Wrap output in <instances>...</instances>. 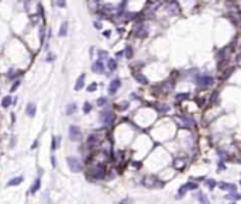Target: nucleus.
I'll return each instance as SVG.
<instances>
[{
    "instance_id": "bb28decb",
    "label": "nucleus",
    "mask_w": 241,
    "mask_h": 204,
    "mask_svg": "<svg viewBox=\"0 0 241 204\" xmlns=\"http://www.w3.org/2000/svg\"><path fill=\"white\" fill-rule=\"evenodd\" d=\"M126 52H127V53H126V57H127V58H131V57H133V53H131V48H127V49H126Z\"/></svg>"
},
{
    "instance_id": "6e6552de",
    "label": "nucleus",
    "mask_w": 241,
    "mask_h": 204,
    "mask_svg": "<svg viewBox=\"0 0 241 204\" xmlns=\"http://www.w3.org/2000/svg\"><path fill=\"white\" fill-rule=\"evenodd\" d=\"M35 104H33V103H30L28 106H27V108H25V113H27V115L28 117H34L35 115Z\"/></svg>"
},
{
    "instance_id": "412c9836",
    "label": "nucleus",
    "mask_w": 241,
    "mask_h": 204,
    "mask_svg": "<svg viewBox=\"0 0 241 204\" xmlns=\"http://www.w3.org/2000/svg\"><path fill=\"white\" fill-rule=\"evenodd\" d=\"M93 142H96V135H90L89 138H87V144H89V145H93Z\"/></svg>"
},
{
    "instance_id": "ddd939ff",
    "label": "nucleus",
    "mask_w": 241,
    "mask_h": 204,
    "mask_svg": "<svg viewBox=\"0 0 241 204\" xmlns=\"http://www.w3.org/2000/svg\"><path fill=\"white\" fill-rule=\"evenodd\" d=\"M21 182H23V177H21V176H17V177H14V179L8 180L7 186H17V184H20Z\"/></svg>"
},
{
    "instance_id": "39448f33",
    "label": "nucleus",
    "mask_w": 241,
    "mask_h": 204,
    "mask_svg": "<svg viewBox=\"0 0 241 204\" xmlns=\"http://www.w3.org/2000/svg\"><path fill=\"white\" fill-rule=\"evenodd\" d=\"M197 83H199V86H200V87H206V86L212 85L213 79L210 78V76H200V78L197 79Z\"/></svg>"
},
{
    "instance_id": "6ab92c4d",
    "label": "nucleus",
    "mask_w": 241,
    "mask_h": 204,
    "mask_svg": "<svg viewBox=\"0 0 241 204\" xmlns=\"http://www.w3.org/2000/svg\"><path fill=\"white\" fill-rule=\"evenodd\" d=\"M90 110H92V104L86 102L85 104H83V113H85V114H87V113H89Z\"/></svg>"
},
{
    "instance_id": "cd10ccee",
    "label": "nucleus",
    "mask_w": 241,
    "mask_h": 204,
    "mask_svg": "<svg viewBox=\"0 0 241 204\" xmlns=\"http://www.w3.org/2000/svg\"><path fill=\"white\" fill-rule=\"evenodd\" d=\"M99 57H100V58H104V57H107V53L104 52V51H102V52H99Z\"/></svg>"
},
{
    "instance_id": "1a4fd4ad",
    "label": "nucleus",
    "mask_w": 241,
    "mask_h": 204,
    "mask_svg": "<svg viewBox=\"0 0 241 204\" xmlns=\"http://www.w3.org/2000/svg\"><path fill=\"white\" fill-rule=\"evenodd\" d=\"M40 186H41V180H40V177H37L35 179V182H34L33 184H31V187H30V193H37L38 192V189H40Z\"/></svg>"
},
{
    "instance_id": "c756f323",
    "label": "nucleus",
    "mask_w": 241,
    "mask_h": 204,
    "mask_svg": "<svg viewBox=\"0 0 241 204\" xmlns=\"http://www.w3.org/2000/svg\"><path fill=\"white\" fill-rule=\"evenodd\" d=\"M17 87H18V82L17 83H14V86L12 87V92H14V90H17Z\"/></svg>"
},
{
    "instance_id": "b1692460",
    "label": "nucleus",
    "mask_w": 241,
    "mask_h": 204,
    "mask_svg": "<svg viewBox=\"0 0 241 204\" xmlns=\"http://www.w3.org/2000/svg\"><path fill=\"white\" fill-rule=\"evenodd\" d=\"M57 4L59 6V7H65L66 2H65V0H57Z\"/></svg>"
},
{
    "instance_id": "0eeeda50",
    "label": "nucleus",
    "mask_w": 241,
    "mask_h": 204,
    "mask_svg": "<svg viewBox=\"0 0 241 204\" xmlns=\"http://www.w3.org/2000/svg\"><path fill=\"white\" fill-rule=\"evenodd\" d=\"M92 70H93V72H96V73H102L103 70H104V65H103V62L102 61L94 62L93 65H92Z\"/></svg>"
},
{
    "instance_id": "4be33fe9",
    "label": "nucleus",
    "mask_w": 241,
    "mask_h": 204,
    "mask_svg": "<svg viewBox=\"0 0 241 204\" xmlns=\"http://www.w3.org/2000/svg\"><path fill=\"white\" fill-rule=\"evenodd\" d=\"M206 186H209L210 189H213L214 186H216V182H214V180H207V182H206Z\"/></svg>"
},
{
    "instance_id": "7ed1b4c3",
    "label": "nucleus",
    "mask_w": 241,
    "mask_h": 204,
    "mask_svg": "<svg viewBox=\"0 0 241 204\" xmlns=\"http://www.w3.org/2000/svg\"><path fill=\"white\" fill-rule=\"evenodd\" d=\"M100 120H102L103 124H110L111 120H113V113L110 110H103L100 113Z\"/></svg>"
},
{
    "instance_id": "a878e982",
    "label": "nucleus",
    "mask_w": 241,
    "mask_h": 204,
    "mask_svg": "<svg viewBox=\"0 0 241 204\" xmlns=\"http://www.w3.org/2000/svg\"><path fill=\"white\" fill-rule=\"evenodd\" d=\"M227 199H229V200H230V199H231V200H233V201H236V200H237V199H240V196H238V194H233V196H231V197H227Z\"/></svg>"
},
{
    "instance_id": "393cba45",
    "label": "nucleus",
    "mask_w": 241,
    "mask_h": 204,
    "mask_svg": "<svg viewBox=\"0 0 241 204\" xmlns=\"http://www.w3.org/2000/svg\"><path fill=\"white\" fill-rule=\"evenodd\" d=\"M106 102H107V100H106L104 97H100V99L97 100V104H99V106H103V104H104Z\"/></svg>"
},
{
    "instance_id": "c85d7f7f",
    "label": "nucleus",
    "mask_w": 241,
    "mask_h": 204,
    "mask_svg": "<svg viewBox=\"0 0 241 204\" xmlns=\"http://www.w3.org/2000/svg\"><path fill=\"white\" fill-rule=\"evenodd\" d=\"M51 162H52V166H54V167L57 166V160H55V158H54V156L51 158Z\"/></svg>"
},
{
    "instance_id": "f257e3e1",
    "label": "nucleus",
    "mask_w": 241,
    "mask_h": 204,
    "mask_svg": "<svg viewBox=\"0 0 241 204\" xmlns=\"http://www.w3.org/2000/svg\"><path fill=\"white\" fill-rule=\"evenodd\" d=\"M66 162H68V166H69V169L74 173H79V172H82V163L81 160L78 159V158H75V156H69L68 159H66Z\"/></svg>"
},
{
    "instance_id": "f03ea898",
    "label": "nucleus",
    "mask_w": 241,
    "mask_h": 204,
    "mask_svg": "<svg viewBox=\"0 0 241 204\" xmlns=\"http://www.w3.org/2000/svg\"><path fill=\"white\" fill-rule=\"evenodd\" d=\"M81 128L76 125H71L69 127V138L72 139V141H78V139H81Z\"/></svg>"
},
{
    "instance_id": "f8f14e48",
    "label": "nucleus",
    "mask_w": 241,
    "mask_h": 204,
    "mask_svg": "<svg viewBox=\"0 0 241 204\" xmlns=\"http://www.w3.org/2000/svg\"><path fill=\"white\" fill-rule=\"evenodd\" d=\"M75 111H76V104H75V103H69V104H68V106H66V110H65L66 115H71V114H74Z\"/></svg>"
},
{
    "instance_id": "f3484780",
    "label": "nucleus",
    "mask_w": 241,
    "mask_h": 204,
    "mask_svg": "<svg viewBox=\"0 0 241 204\" xmlns=\"http://www.w3.org/2000/svg\"><path fill=\"white\" fill-rule=\"evenodd\" d=\"M58 142H59V137H54V138H52V145H51L52 151H55V149L58 148V145H59Z\"/></svg>"
},
{
    "instance_id": "a211bd4d",
    "label": "nucleus",
    "mask_w": 241,
    "mask_h": 204,
    "mask_svg": "<svg viewBox=\"0 0 241 204\" xmlns=\"http://www.w3.org/2000/svg\"><path fill=\"white\" fill-rule=\"evenodd\" d=\"M107 66H109V69L110 70H114L116 68H117V62H116L114 59H109V65Z\"/></svg>"
},
{
    "instance_id": "5701e85b",
    "label": "nucleus",
    "mask_w": 241,
    "mask_h": 204,
    "mask_svg": "<svg viewBox=\"0 0 241 204\" xmlns=\"http://www.w3.org/2000/svg\"><path fill=\"white\" fill-rule=\"evenodd\" d=\"M96 87H97V85H96V83H92V85H89V87H87V92H94Z\"/></svg>"
},
{
    "instance_id": "9b49d317",
    "label": "nucleus",
    "mask_w": 241,
    "mask_h": 204,
    "mask_svg": "<svg viewBox=\"0 0 241 204\" xmlns=\"http://www.w3.org/2000/svg\"><path fill=\"white\" fill-rule=\"evenodd\" d=\"M219 187H220L221 190H230V192H234V190H236V186H234V184L223 183V182H220V183H219Z\"/></svg>"
},
{
    "instance_id": "7c9ffc66",
    "label": "nucleus",
    "mask_w": 241,
    "mask_h": 204,
    "mask_svg": "<svg viewBox=\"0 0 241 204\" xmlns=\"http://www.w3.org/2000/svg\"><path fill=\"white\" fill-rule=\"evenodd\" d=\"M94 27H96V28H102V24H99V23H94Z\"/></svg>"
},
{
    "instance_id": "dca6fc26",
    "label": "nucleus",
    "mask_w": 241,
    "mask_h": 204,
    "mask_svg": "<svg viewBox=\"0 0 241 204\" xmlns=\"http://www.w3.org/2000/svg\"><path fill=\"white\" fill-rule=\"evenodd\" d=\"M182 187L188 192V190H195V189H197V184H195V183H186V184H183Z\"/></svg>"
},
{
    "instance_id": "20e7f679",
    "label": "nucleus",
    "mask_w": 241,
    "mask_h": 204,
    "mask_svg": "<svg viewBox=\"0 0 241 204\" xmlns=\"http://www.w3.org/2000/svg\"><path fill=\"white\" fill-rule=\"evenodd\" d=\"M92 176L96 177V179H103V177H104V167H103L102 165L94 166V169L92 170Z\"/></svg>"
},
{
    "instance_id": "2eb2a0df",
    "label": "nucleus",
    "mask_w": 241,
    "mask_h": 204,
    "mask_svg": "<svg viewBox=\"0 0 241 204\" xmlns=\"http://www.w3.org/2000/svg\"><path fill=\"white\" fill-rule=\"evenodd\" d=\"M12 103H13L12 97H10V96H6V97L2 100V106H3V107H8L10 104H12Z\"/></svg>"
},
{
    "instance_id": "423d86ee",
    "label": "nucleus",
    "mask_w": 241,
    "mask_h": 204,
    "mask_svg": "<svg viewBox=\"0 0 241 204\" xmlns=\"http://www.w3.org/2000/svg\"><path fill=\"white\" fill-rule=\"evenodd\" d=\"M120 85H121V82L119 80V79H114V80H111L110 86H109V93L110 94H114L117 90H119Z\"/></svg>"
},
{
    "instance_id": "4468645a",
    "label": "nucleus",
    "mask_w": 241,
    "mask_h": 204,
    "mask_svg": "<svg viewBox=\"0 0 241 204\" xmlns=\"http://www.w3.org/2000/svg\"><path fill=\"white\" fill-rule=\"evenodd\" d=\"M66 33H68V24H66V23H62L61 30H59V37H65Z\"/></svg>"
},
{
    "instance_id": "aec40b11",
    "label": "nucleus",
    "mask_w": 241,
    "mask_h": 204,
    "mask_svg": "<svg viewBox=\"0 0 241 204\" xmlns=\"http://www.w3.org/2000/svg\"><path fill=\"white\" fill-rule=\"evenodd\" d=\"M135 79H137V80L138 82H141V83H143V85H147V79H144L143 78V75H137V76H135Z\"/></svg>"
},
{
    "instance_id": "9d476101",
    "label": "nucleus",
    "mask_w": 241,
    "mask_h": 204,
    "mask_svg": "<svg viewBox=\"0 0 241 204\" xmlns=\"http://www.w3.org/2000/svg\"><path fill=\"white\" fill-rule=\"evenodd\" d=\"M83 85H85V75H81L78 80H76V83H75V90H81L83 87Z\"/></svg>"
}]
</instances>
